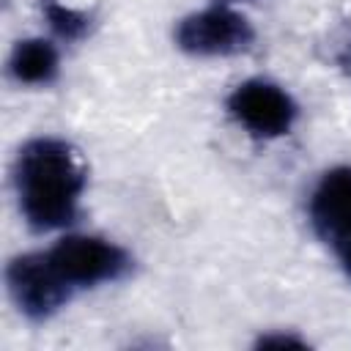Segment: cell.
<instances>
[{
  "mask_svg": "<svg viewBox=\"0 0 351 351\" xmlns=\"http://www.w3.org/2000/svg\"><path fill=\"white\" fill-rule=\"evenodd\" d=\"M307 343L293 335H266L258 340V348H304Z\"/></svg>",
  "mask_w": 351,
  "mask_h": 351,
  "instance_id": "obj_9",
  "label": "cell"
},
{
  "mask_svg": "<svg viewBox=\"0 0 351 351\" xmlns=\"http://www.w3.org/2000/svg\"><path fill=\"white\" fill-rule=\"evenodd\" d=\"M47 255L71 288L118 280L132 263L126 250L99 236H66Z\"/></svg>",
  "mask_w": 351,
  "mask_h": 351,
  "instance_id": "obj_3",
  "label": "cell"
},
{
  "mask_svg": "<svg viewBox=\"0 0 351 351\" xmlns=\"http://www.w3.org/2000/svg\"><path fill=\"white\" fill-rule=\"evenodd\" d=\"M5 277L16 307L33 321L58 313L71 293V285L52 266L49 255H19L8 263Z\"/></svg>",
  "mask_w": 351,
  "mask_h": 351,
  "instance_id": "obj_4",
  "label": "cell"
},
{
  "mask_svg": "<svg viewBox=\"0 0 351 351\" xmlns=\"http://www.w3.org/2000/svg\"><path fill=\"white\" fill-rule=\"evenodd\" d=\"M85 178V165L69 143L55 137L30 140L19 151L14 173L25 222L38 233L71 225Z\"/></svg>",
  "mask_w": 351,
  "mask_h": 351,
  "instance_id": "obj_1",
  "label": "cell"
},
{
  "mask_svg": "<svg viewBox=\"0 0 351 351\" xmlns=\"http://www.w3.org/2000/svg\"><path fill=\"white\" fill-rule=\"evenodd\" d=\"M8 71L16 82L47 85L58 77V49L44 38H25L14 47Z\"/></svg>",
  "mask_w": 351,
  "mask_h": 351,
  "instance_id": "obj_7",
  "label": "cell"
},
{
  "mask_svg": "<svg viewBox=\"0 0 351 351\" xmlns=\"http://www.w3.org/2000/svg\"><path fill=\"white\" fill-rule=\"evenodd\" d=\"M44 19L47 25L55 30V36L66 38V41H77L88 33L90 27V16L77 11V8H69L58 0H44Z\"/></svg>",
  "mask_w": 351,
  "mask_h": 351,
  "instance_id": "obj_8",
  "label": "cell"
},
{
  "mask_svg": "<svg viewBox=\"0 0 351 351\" xmlns=\"http://www.w3.org/2000/svg\"><path fill=\"white\" fill-rule=\"evenodd\" d=\"M228 110L250 134L266 140L288 134L296 121L293 99L280 85L266 80H247L236 85V90L228 96Z\"/></svg>",
  "mask_w": 351,
  "mask_h": 351,
  "instance_id": "obj_5",
  "label": "cell"
},
{
  "mask_svg": "<svg viewBox=\"0 0 351 351\" xmlns=\"http://www.w3.org/2000/svg\"><path fill=\"white\" fill-rule=\"evenodd\" d=\"M332 247H335V252H337V258H340V266H343L346 277L351 280V230H348L346 236H340Z\"/></svg>",
  "mask_w": 351,
  "mask_h": 351,
  "instance_id": "obj_10",
  "label": "cell"
},
{
  "mask_svg": "<svg viewBox=\"0 0 351 351\" xmlns=\"http://www.w3.org/2000/svg\"><path fill=\"white\" fill-rule=\"evenodd\" d=\"M310 219L329 244L351 230V167H335L318 181L310 197Z\"/></svg>",
  "mask_w": 351,
  "mask_h": 351,
  "instance_id": "obj_6",
  "label": "cell"
},
{
  "mask_svg": "<svg viewBox=\"0 0 351 351\" xmlns=\"http://www.w3.org/2000/svg\"><path fill=\"white\" fill-rule=\"evenodd\" d=\"M255 41V30L233 8L211 5L197 14H189L176 27V44L200 58H217V55H239L247 52Z\"/></svg>",
  "mask_w": 351,
  "mask_h": 351,
  "instance_id": "obj_2",
  "label": "cell"
}]
</instances>
